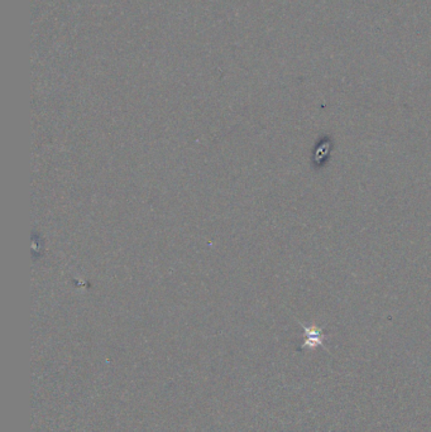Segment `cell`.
<instances>
[{"label": "cell", "mask_w": 431, "mask_h": 432, "mask_svg": "<svg viewBox=\"0 0 431 432\" xmlns=\"http://www.w3.org/2000/svg\"><path fill=\"white\" fill-rule=\"evenodd\" d=\"M303 330H305V343L301 349H315L316 346H324L325 335L320 328L303 325Z\"/></svg>", "instance_id": "6da1fadb"}]
</instances>
